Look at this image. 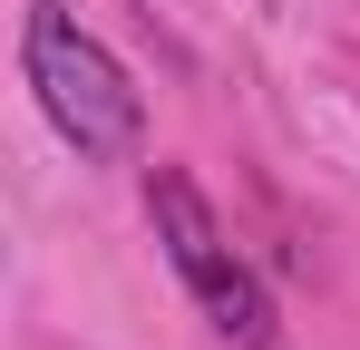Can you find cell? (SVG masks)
<instances>
[{"label":"cell","mask_w":360,"mask_h":350,"mask_svg":"<svg viewBox=\"0 0 360 350\" xmlns=\"http://www.w3.org/2000/svg\"><path fill=\"white\" fill-rule=\"evenodd\" d=\"M30 88H39V108L59 127L78 156H98V166H136V146H146V98L127 88V68L78 20H68L59 0H30Z\"/></svg>","instance_id":"1"},{"label":"cell","mask_w":360,"mask_h":350,"mask_svg":"<svg viewBox=\"0 0 360 350\" xmlns=\"http://www.w3.org/2000/svg\"><path fill=\"white\" fill-rule=\"evenodd\" d=\"M146 214H156V233H166L185 292L205 302V321H214L224 341H243V350H273V302H263V283L234 263V243H224V224H214V205L195 195V175L156 166L146 175Z\"/></svg>","instance_id":"2"}]
</instances>
